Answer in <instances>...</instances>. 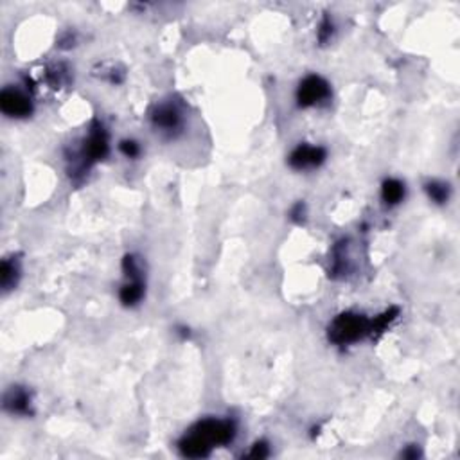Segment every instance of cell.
<instances>
[{"instance_id": "cell-12", "label": "cell", "mask_w": 460, "mask_h": 460, "mask_svg": "<svg viewBox=\"0 0 460 460\" xmlns=\"http://www.w3.org/2000/svg\"><path fill=\"white\" fill-rule=\"evenodd\" d=\"M425 191L428 195L434 204L444 205L450 200V195H452V189L446 182H441V180H432V182L425 183Z\"/></svg>"}, {"instance_id": "cell-13", "label": "cell", "mask_w": 460, "mask_h": 460, "mask_svg": "<svg viewBox=\"0 0 460 460\" xmlns=\"http://www.w3.org/2000/svg\"><path fill=\"white\" fill-rule=\"evenodd\" d=\"M397 315H400V309L391 308V309H386L385 313H381L379 317L374 318V320H370V334H369V336H372V338H378L379 334L385 333L386 327L391 326L392 322L397 318Z\"/></svg>"}, {"instance_id": "cell-8", "label": "cell", "mask_w": 460, "mask_h": 460, "mask_svg": "<svg viewBox=\"0 0 460 460\" xmlns=\"http://www.w3.org/2000/svg\"><path fill=\"white\" fill-rule=\"evenodd\" d=\"M4 410L13 416H33V397L26 386H9L4 394Z\"/></svg>"}, {"instance_id": "cell-2", "label": "cell", "mask_w": 460, "mask_h": 460, "mask_svg": "<svg viewBox=\"0 0 460 460\" xmlns=\"http://www.w3.org/2000/svg\"><path fill=\"white\" fill-rule=\"evenodd\" d=\"M110 153V135L99 119H94L88 128L87 137L83 139L81 148L78 151H72L69 156V162H72L69 167V174L74 180L83 179L85 173L90 171L92 165L104 161Z\"/></svg>"}, {"instance_id": "cell-11", "label": "cell", "mask_w": 460, "mask_h": 460, "mask_svg": "<svg viewBox=\"0 0 460 460\" xmlns=\"http://www.w3.org/2000/svg\"><path fill=\"white\" fill-rule=\"evenodd\" d=\"M404 183L397 179H386L381 183V198L386 205H397L404 198Z\"/></svg>"}, {"instance_id": "cell-14", "label": "cell", "mask_w": 460, "mask_h": 460, "mask_svg": "<svg viewBox=\"0 0 460 460\" xmlns=\"http://www.w3.org/2000/svg\"><path fill=\"white\" fill-rule=\"evenodd\" d=\"M333 35H334V24L333 20H331L329 15H326V17L322 18L320 26H318V42H320V45H326L327 42H331V40H333Z\"/></svg>"}, {"instance_id": "cell-7", "label": "cell", "mask_w": 460, "mask_h": 460, "mask_svg": "<svg viewBox=\"0 0 460 460\" xmlns=\"http://www.w3.org/2000/svg\"><path fill=\"white\" fill-rule=\"evenodd\" d=\"M327 158L326 148L322 146H311V144H299L288 156V165L295 171H308L320 167Z\"/></svg>"}, {"instance_id": "cell-1", "label": "cell", "mask_w": 460, "mask_h": 460, "mask_svg": "<svg viewBox=\"0 0 460 460\" xmlns=\"http://www.w3.org/2000/svg\"><path fill=\"white\" fill-rule=\"evenodd\" d=\"M238 435V425L234 419H216L208 417L198 421L183 434L179 441V450L187 459L208 457L214 447L227 446Z\"/></svg>"}, {"instance_id": "cell-4", "label": "cell", "mask_w": 460, "mask_h": 460, "mask_svg": "<svg viewBox=\"0 0 460 460\" xmlns=\"http://www.w3.org/2000/svg\"><path fill=\"white\" fill-rule=\"evenodd\" d=\"M151 124L156 131H161L164 137H174L183 128V112L176 103L165 101V103L155 104L149 113Z\"/></svg>"}, {"instance_id": "cell-18", "label": "cell", "mask_w": 460, "mask_h": 460, "mask_svg": "<svg viewBox=\"0 0 460 460\" xmlns=\"http://www.w3.org/2000/svg\"><path fill=\"white\" fill-rule=\"evenodd\" d=\"M76 45V35L74 33H65V35H61L60 40H58V47L60 49H70Z\"/></svg>"}, {"instance_id": "cell-3", "label": "cell", "mask_w": 460, "mask_h": 460, "mask_svg": "<svg viewBox=\"0 0 460 460\" xmlns=\"http://www.w3.org/2000/svg\"><path fill=\"white\" fill-rule=\"evenodd\" d=\"M370 334V320L361 313L345 311L334 317L327 327V338L334 345H351Z\"/></svg>"}, {"instance_id": "cell-9", "label": "cell", "mask_w": 460, "mask_h": 460, "mask_svg": "<svg viewBox=\"0 0 460 460\" xmlns=\"http://www.w3.org/2000/svg\"><path fill=\"white\" fill-rule=\"evenodd\" d=\"M144 291H146L144 277L126 279V282H124L121 290H119V300L122 302V306L133 308V306H137L140 300H142Z\"/></svg>"}, {"instance_id": "cell-16", "label": "cell", "mask_w": 460, "mask_h": 460, "mask_svg": "<svg viewBox=\"0 0 460 460\" xmlns=\"http://www.w3.org/2000/svg\"><path fill=\"white\" fill-rule=\"evenodd\" d=\"M306 216H308V207H306L304 202H297L293 207H291L290 211V220L293 223H304L306 222Z\"/></svg>"}, {"instance_id": "cell-5", "label": "cell", "mask_w": 460, "mask_h": 460, "mask_svg": "<svg viewBox=\"0 0 460 460\" xmlns=\"http://www.w3.org/2000/svg\"><path fill=\"white\" fill-rule=\"evenodd\" d=\"M331 97V85L317 74L306 76L297 88V104L300 108H311Z\"/></svg>"}, {"instance_id": "cell-6", "label": "cell", "mask_w": 460, "mask_h": 460, "mask_svg": "<svg viewBox=\"0 0 460 460\" xmlns=\"http://www.w3.org/2000/svg\"><path fill=\"white\" fill-rule=\"evenodd\" d=\"M0 110L4 115L11 119H26L29 117L35 104L26 92L15 87H4L0 92Z\"/></svg>"}, {"instance_id": "cell-15", "label": "cell", "mask_w": 460, "mask_h": 460, "mask_svg": "<svg viewBox=\"0 0 460 460\" xmlns=\"http://www.w3.org/2000/svg\"><path fill=\"white\" fill-rule=\"evenodd\" d=\"M119 151L126 156V158H137V156L140 155V146L137 140L124 139L119 142Z\"/></svg>"}, {"instance_id": "cell-17", "label": "cell", "mask_w": 460, "mask_h": 460, "mask_svg": "<svg viewBox=\"0 0 460 460\" xmlns=\"http://www.w3.org/2000/svg\"><path fill=\"white\" fill-rule=\"evenodd\" d=\"M270 455V446L265 443V441H259L252 446V450L247 453V457L250 459H266Z\"/></svg>"}, {"instance_id": "cell-19", "label": "cell", "mask_w": 460, "mask_h": 460, "mask_svg": "<svg viewBox=\"0 0 460 460\" xmlns=\"http://www.w3.org/2000/svg\"><path fill=\"white\" fill-rule=\"evenodd\" d=\"M401 457L403 459H417V457H421V452L417 446H409L404 452H401Z\"/></svg>"}, {"instance_id": "cell-10", "label": "cell", "mask_w": 460, "mask_h": 460, "mask_svg": "<svg viewBox=\"0 0 460 460\" xmlns=\"http://www.w3.org/2000/svg\"><path fill=\"white\" fill-rule=\"evenodd\" d=\"M20 259L18 256H9L2 259V266H0V286L8 293L9 290H13L18 284L20 279Z\"/></svg>"}]
</instances>
